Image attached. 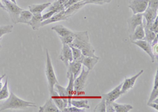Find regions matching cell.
I'll return each instance as SVG.
<instances>
[{
  "mask_svg": "<svg viewBox=\"0 0 158 112\" xmlns=\"http://www.w3.org/2000/svg\"><path fill=\"white\" fill-rule=\"evenodd\" d=\"M69 45L80 49L84 56L97 57L95 54V49L89 43V36L87 31L74 33V40Z\"/></svg>",
  "mask_w": 158,
  "mask_h": 112,
  "instance_id": "1",
  "label": "cell"
},
{
  "mask_svg": "<svg viewBox=\"0 0 158 112\" xmlns=\"http://www.w3.org/2000/svg\"><path fill=\"white\" fill-rule=\"evenodd\" d=\"M36 104L32 102L25 101L24 99H20L13 92H10L9 97L4 103L0 104V111L6 110H17V109H23L27 107H36Z\"/></svg>",
  "mask_w": 158,
  "mask_h": 112,
  "instance_id": "2",
  "label": "cell"
},
{
  "mask_svg": "<svg viewBox=\"0 0 158 112\" xmlns=\"http://www.w3.org/2000/svg\"><path fill=\"white\" fill-rule=\"evenodd\" d=\"M46 77L48 79V89L50 95L54 92V87L56 83H59L57 78H56V73H55L54 68L52 66V59H51L50 54H49L48 51H46Z\"/></svg>",
  "mask_w": 158,
  "mask_h": 112,
  "instance_id": "3",
  "label": "cell"
},
{
  "mask_svg": "<svg viewBox=\"0 0 158 112\" xmlns=\"http://www.w3.org/2000/svg\"><path fill=\"white\" fill-rule=\"evenodd\" d=\"M89 74V70H85L84 67L81 68V74L79 76L74 79V96H78L81 95H84L85 92V88L86 86L87 79H88Z\"/></svg>",
  "mask_w": 158,
  "mask_h": 112,
  "instance_id": "4",
  "label": "cell"
},
{
  "mask_svg": "<svg viewBox=\"0 0 158 112\" xmlns=\"http://www.w3.org/2000/svg\"><path fill=\"white\" fill-rule=\"evenodd\" d=\"M121 87H122V83L119 84L118 86L115 87V89H112L110 92L103 95V97L105 99L107 112H115L113 106H112V103H113L118 98L120 97V96L122 95V93H121Z\"/></svg>",
  "mask_w": 158,
  "mask_h": 112,
  "instance_id": "5",
  "label": "cell"
},
{
  "mask_svg": "<svg viewBox=\"0 0 158 112\" xmlns=\"http://www.w3.org/2000/svg\"><path fill=\"white\" fill-rule=\"evenodd\" d=\"M2 3L5 6L6 10L9 13L10 17L11 20L14 23H18V19L19 18V15L21 12L22 11V9L19 7L17 3L9 1V0H2Z\"/></svg>",
  "mask_w": 158,
  "mask_h": 112,
  "instance_id": "6",
  "label": "cell"
},
{
  "mask_svg": "<svg viewBox=\"0 0 158 112\" xmlns=\"http://www.w3.org/2000/svg\"><path fill=\"white\" fill-rule=\"evenodd\" d=\"M149 0H132L129 3V8L132 10L133 14H142L148 7Z\"/></svg>",
  "mask_w": 158,
  "mask_h": 112,
  "instance_id": "7",
  "label": "cell"
},
{
  "mask_svg": "<svg viewBox=\"0 0 158 112\" xmlns=\"http://www.w3.org/2000/svg\"><path fill=\"white\" fill-rule=\"evenodd\" d=\"M59 58V60L63 62V63L67 67L68 66L70 62L73 61V54H72L71 47L69 44H66V43L63 44V47H62Z\"/></svg>",
  "mask_w": 158,
  "mask_h": 112,
  "instance_id": "8",
  "label": "cell"
},
{
  "mask_svg": "<svg viewBox=\"0 0 158 112\" xmlns=\"http://www.w3.org/2000/svg\"><path fill=\"white\" fill-rule=\"evenodd\" d=\"M143 72H144V70H142L139 71V72H138L136 75L133 76L132 78H125V80H124V82H122V87H121V93H122V95L127 93L128 91L131 90V89L133 88L134 85H135V82H136L137 79L138 78V77H140L141 74H143Z\"/></svg>",
  "mask_w": 158,
  "mask_h": 112,
  "instance_id": "9",
  "label": "cell"
},
{
  "mask_svg": "<svg viewBox=\"0 0 158 112\" xmlns=\"http://www.w3.org/2000/svg\"><path fill=\"white\" fill-rule=\"evenodd\" d=\"M141 24H143L142 14H133L131 17H130L127 19L128 33H129V34H132L135 29Z\"/></svg>",
  "mask_w": 158,
  "mask_h": 112,
  "instance_id": "10",
  "label": "cell"
},
{
  "mask_svg": "<svg viewBox=\"0 0 158 112\" xmlns=\"http://www.w3.org/2000/svg\"><path fill=\"white\" fill-rule=\"evenodd\" d=\"M134 44L137 45L138 47H140L141 49H142L150 57L151 61L152 62H155V56L153 54V51H152V47H151V43H149L148 41L145 40H135V41H131Z\"/></svg>",
  "mask_w": 158,
  "mask_h": 112,
  "instance_id": "11",
  "label": "cell"
},
{
  "mask_svg": "<svg viewBox=\"0 0 158 112\" xmlns=\"http://www.w3.org/2000/svg\"><path fill=\"white\" fill-rule=\"evenodd\" d=\"M68 19H70V18H68L67 15L65 14V10H63L60 11L59 13L52 15L48 19L44 20L41 23V27L47 26V25H49V24L55 23V22H60V21H66L68 20Z\"/></svg>",
  "mask_w": 158,
  "mask_h": 112,
  "instance_id": "12",
  "label": "cell"
},
{
  "mask_svg": "<svg viewBox=\"0 0 158 112\" xmlns=\"http://www.w3.org/2000/svg\"><path fill=\"white\" fill-rule=\"evenodd\" d=\"M68 70H67V78H68L70 74H73L74 78H76L79 75V73L81 70L82 68V63L79 61H74L73 60L69 63L68 66H67Z\"/></svg>",
  "mask_w": 158,
  "mask_h": 112,
  "instance_id": "13",
  "label": "cell"
},
{
  "mask_svg": "<svg viewBox=\"0 0 158 112\" xmlns=\"http://www.w3.org/2000/svg\"><path fill=\"white\" fill-rule=\"evenodd\" d=\"M158 10H154L153 9H150V8L147 7L146 10L144 11L142 14V18H144L146 21V26H145L146 28H149L150 26L152 25V23L153 22L155 18L158 16L157 14Z\"/></svg>",
  "mask_w": 158,
  "mask_h": 112,
  "instance_id": "14",
  "label": "cell"
},
{
  "mask_svg": "<svg viewBox=\"0 0 158 112\" xmlns=\"http://www.w3.org/2000/svg\"><path fill=\"white\" fill-rule=\"evenodd\" d=\"M39 112H59L60 110L58 108V107L56 105V103L53 102L52 97H49L46 100L44 105L42 107H39Z\"/></svg>",
  "mask_w": 158,
  "mask_h": 112,
  "instance_id": "15",
  "label": "cell"
},
{
  "mask_svg": "<svg viewBox=\"0 0 158 112\" xmlns=\"http://www.w3.org/2000/svg\"><path fill=\"white\" fill-rule=\"evenodd\" d=\"M50 96L52 97L53 102L56 103V105L58 107V108L60 110V111H63V109H64L65 107H67V105H68L67 102L65 101L64 99H63L61 96H59V95L58 94L57 92H56L55 89H54V92H52V94L50 95Z\"/></svg>",
  "mask_w": 158,
  "mask_h": 112,
  "instance_id": "16",
  "label": "cell"
},
{
  "mask_svg": "<svg viewBox=\"0 0 158 112\" xmlns=\"http://www.w3.org/2000/svg\"><path fill=\"white\" fill-rule=\"evenodd\" d=\"M145 37V27H144L143 24H141L133 32L132 34L130 35V40L131 41H135V40H143Z\"/></svg>",
  "mask_w": 158,
  "mask_h": 112,
  "instance_id": "17",
  "label": "cell"
},
{
  "mask_svg": "<svg viewBox=\"0 0 158 112\" xmlns=\"http://www.w3.org/2000/svg\"><path fill=\"white\" fill-rule=\"evenodd\" d=\"M44 21L42 18L41 14H32L31 20L28 23V25L32 27V29L34 31H37L41 27V23Z\"/></svg>",
  "mask_w": 158,
  "mask_h": 112,
  "instance_id": "18",
  "label": "cell"
},
{
  "mask_svg": "<svg viewBox=\"0 0 158 112\" xmlns=\"http://www.w3.org/2000/svg\"><path fill=\"white\" fill-rule=\"evenodd\" d=\"M100 58L99 57H86L85 56L84 58L81 61V63L85 67H86L88 70H92L94 69L96 64L98 62Z\"/></svg>",
  "mask_w": 158,
  "mask_h": 112,
  "instance_id": "19",
  "label": "cell"
},
{
  "mask_svg": "<svg viewBox=\"0 0 158 112\" xmlns=\"http://www.w3.org/2000/svg\"><path fill=\"white\" fill-rule=\"evenodd\" d=\"M51 4H52L51 2H45V3L42 4H32L29 6V10L32 14H41L45 9H48L49 7Z\"/></svg>",
  "mask_w": 158,
  "mask_h": 112,
  "instance_id": "20",
  "label": "cell"
},
{
  "mask_svg": "<svg viewBox=\"0 0 158 112\" xmlns=\"http://www.w3.org/2000/svg\"><path fill=\"white\" fill-rule=\"evenodd\" d=\"M84 2L81 1V2H77L76 3L73 4L72 6H70V7H68L67 9L65 10V14L67 15L68 18H71L74 14H76L79 10H81L83 6H85Z\"/></svg>",
  "mask_w": 158,
  "mask_h": 112,
  "instance_id": "21",
  "label": "cell"
},
{
  "mask_svg": "<svg viewBox=\"0 0 158 112\" xmlns=\"http://www.w3.org/2000/svg\"><path fill=\"white\" fill-rule=\"evenodd\" d=\"M52 29L53 31H55L59 35V36H68V35L74 34L73 31L70 30V29L66 28L65 26H62V25H57V26L52 27Z\"/></svg>",
  "mask_w": 158,
  "mask_h": 112,
  "instance_id": "22",
  "label": "cell"
},
{
  "mask_svg": "<svg viewBox=\"0 0 158 112\" xmlns=\"http://www.w3.org/2000/svg\"><path fill=\"white\" fill-rule=\"evenodd\" d=\"M71 105L72 106H74V107H77V108H81V109L90 108L89 105L88 99H72Z\"/></svg>",
  "mask_w": 158,
  "mask_h": 112,
  "instance_id": "23",
  "label": "cell"
},
{
  "mask_svg": "<svg viewBox=\"0 0 158 112\" xmlns=\"http://www.w3.org/2000/svg\"><path fill=\"white\" fill-rule=\"evenodd\" d=\"M32 17V14L31 13L29 10H22L19 15V18L18 19V23H22V24H27L31 20V18Z\"/></svg>",
  "mask_w": 158,
  "mask_h": 112,
  "instance_id": "24",
  "label": "cell"
},
{
  "mask_svg": "<svg viewBox=\"0 0 158 112\" xmlns=\"http://www.w3.org/2000/svg\"><path fill=\"white\" fill-rule=\"evenodd\" d=\"M112 106H113L115 112H128L134 109V107L132 105L119 104V103H115V102L112 103Z\"/></svg>",
  "mask_w": 158,
  "mask_h": 112,
  "instance_id": "25",
  "label": "cell"
},
{
  "mask_svg": "<svg viewBox=\"0 0 158 112\" xmlns=\"http://www.w3.org/2000/svg\"><path fill=\"white\" fill-rule=\"evenodd\" d=\"M158 98V74L157 71L155 75V81H154V85H153V89L151 92L150 96H149V101L148 102H152L155 99Z\"/></svg>",
  "mask_w": 158,
  "mask_h": 112,
  "instance_id": "26",
  "label": "cell"
},
{
  "mask_svg": "<svg viewBox=\"0 0 158 112\" xmlns=\"http://www.w3.org/2000/svg\"><path fill=\"white\" fill-rule=\"evenodd\" d=\"M10 96L9 89H8V78H6L5 83L1 89H0V100L7 99Z\"/></svg>",
  "mask_w": 158,
  "mask_h": 112,
  "instance_id": "27",
  "label": "cell"
},
{
  "mask_svg": "<svg viewBox=\"0 0 158 112\" xmlns=\"http://www.w3.org/2000/svg\"><path fill=\"white\" fill-rule=\"evenodd\" d=\"M70 47H71L72 54H73V60H74V61H79L81 62V61H82L85 56L81 53V50L75 47H73V46H70Z\"/></svg>",
  "mask_w": 158,
  "mask_h": 112,
  "instance_id": "28",
  "label": "cell"
},
{
  "mask_svg": "<svg viewBox=\"0 0 158 112\" xmlns=\"http://www.w3.org/2000/svg\"><path fill=\"white\" fill-rule=\"evenodd\" d=\"M144 27H145V26H144ZM156 36H157V34H155L153 31H151L149 29L145 27V37H144L143 40H146V41H148L149 43H151Z\"/></svg>",
  "mask_w": 158,
  "mask_h": 112,
  "instance_id": "29",
  "label": "cell"
},
{
  "mask_svg": "<svg viewBox=\"0 0 158 112\" xmlns=\"http://www.w3.org/2000/svg\"><path fill=\"white\" fill-rule=\"evenodd\" d=\"M13 29H14V27H13L12 26H10V25L0 26V39H1V37H2V36H4V35L12 33Z\"/></svg>",
  "mask_w": 158,
  "mask_h": 112,
  "instance_id": "30",
  "label": "cell"
},
{
  "mask_svg": "<svg viewBox=\"0 0 158 112\" xmlns=\"http://www.w3.org/2000/svg\"><path fill=\"white\" fill-rule=\"evenodd\" d=\"M85 5L87 4H96V5H104L105 3H109L111 0H84L82 1Z\"/></svg>",
  "mask_w": 158,
  "mask_h": 112,
  "instance_id": "31",
  "label": "cell"
},
{
  "mask_svg": "<svg viewBox=\"0 0 158 112\" xmlns=\"http://www.w3.org/2000/svg\"><path fill=\"white\" fill-rule=\"evenodd\" d=\"M106 111V103H105V99L102 96L101 103L97 105V107L94 110V112H105Z\"/></svg>",
  "mask_w": 158,
  "mask_h": 112,
  "instance_id": "32",
  "label": "cell"
},
{
  "mask_svg": "<svg viewBox=\"0 0 158 112\" xmlns=\"http://www.w3.org/2000/svg\"><path fill=\"white\" fill-rule=\"evenodd\" d=\"M59 38L61 40V42L63 44H64V43H66V44H70L74 40V34L68 35V36H59Z\"/></svg>",
  "mask_w": 158,
  "mask_h": 112,
  "instance_id": "33",
  "label": "cell"
},
{
  "mask_svg": "<svg viewBox=\"0 0 158 112\" xmlns=\"http://www.w3.org/2000/svg\"><path fill=\"white\" fill-rule=\"evenodd\" d=\"M63 112H85V109L77 108V107H74V106H70V107H65L63 110Z\"/></svg>",
  "mask_w": 158,
  "mask_h": 112,
  "instance_id": "34",
  "label": "cell"
},
{
  "mask_svg": "<svg viewBox=\"0 0 158 112\" xmlns=\"http://www.w3.org/2000/svg\"><path fill=\"white\" fill-rule=\"evenodd\" d=\"M148 29H150L151 31H153L155 34H157L158 33V16L155 18L153 22L150 26V27L148 28Z\"/></svg>",
  "mask_w": 158,
  "mask_h": 112,
  "instance_id": "35",
  "label": "cell"
},
{
  "mask_svg": "<svg viewBox=\"0 0 158 112\" xmlns=\"http://www.w3.org/2000/svg\"><path fill=\"white\" fill-rule=\"evenodd\" d=\"M148 7L154 10H158V0H149Z\"/></svg>",
  "mask_w": 158,
  "mask_h": 112,
  "instance_id": "36",
  "label": "cell"
},
{
  "mask_svg": "<svg viewBox=\"0 0 158 112\" xmlns=\"http://www.w3.org/2000/svg\"><path fill=\"white\" fill-rule=\"evenodd\" d=\"M78 2V0H68L67 2H65L64 4H63V6H64V9H67L68 7H70V6H72L73 4L76 3V2Z\"/></svg>",
  "mask_w": 158,
  "mask_h": 112,
  "instance_id": "37",
  "label": "cell"
},
{
  "mask_svg": "<svg viewBox=\"0 0 158 112\" xmlns=\"http://www.w3.org/2000/svg\"><path fill=\"white\" fill-rule=\"evenodd\" d=\"M151 47H152V51H153V54L156 58H157L158 54V43H155V44H151Z\"/></svg>",
  "mask_w": 158,
  "mask_h": 112,
  "instance_id": "38",
  "label": "cell"
},
{
  "mask_svg": "<svg viewBox=\"0 0 158 112\" xmlns=\"http://www.w3.org/2000/svg\"><path fill=\"white\" fill-rule=\"evenodd\" d=\"M147 105L149 107H153V108L156 109V110H158V103H156L154 101H152V102H148Z\"/></svg>",
  "mask_w": 158,
  "mask_h": 112,
  "instance_id": "39",
  "label": "cell"
},
{
  "mask_svg": "<svg viewBox=\"0 0 158 112\" xmlns=\"http://www.w3.org/2000/svg\"><path fill=\"white\" fill-rule=\"evenodd\" d=\"M0 7H1V9H3L4 10H6V7L5 6L3 5V3H2V2L0 0Z\"/></svg>",
  "mask_w": 158,
  "mask_h": 112,
  "instance_id": "40",
  "label": "cell"
},
{
  "mask_svg": "<svg viewBox=\"0 0 158 112\" xmlns=\"http://www.w3.org/2000/svg\"><path fill=\"white\" fill-rule=\"evenodd\" d=\"M5 77H6V74H4L3 75H2V76L0 77V84L2 83V80L3 79V78H5Z\"/></svg>",
  "mask_w": 158,
  "mask_h": 112,
  "instance_id": "41",
  "label": "cell"
},
{
  "mask_svg": "<svg viewBox=\"0 0 158 112\" xmlns=\"http://www.w3.org/2000/svg\"><path fill=\"white\" fill-rule=\"evenodd\" d=\"M2 86H3V84H2V83H1V84H0V89H2Z\"/></svg>",
  "mask_w": 158,
  "mask_h": 112,
  "instance_id": "42",
  "label": "cell"
},
{
  "mask_svg": "<svg viewBox=\"0 0 158 112\" xmlns=\"http://www.w3.org/2000/svg\"><path fill=\"white\" fill-rule=\"evenodd\" d=\"M1 42H2V39H0V50H1V47H2V46H1Z\"/></svg>",
  "mask_w": 158,
  "mask_h": 112,
  "instance_id": "43",
  "label": "cell"
},
{
  "mask_svg": "<svg viewBox=\"0 0 158 112\" xmlns=\"http://www.w3.org/2000/svg\"><path fill=\"white\" fill-rule=\"evenodd\" d=\"M10 1H11V2H15V3H16V0H10Z\"/></svg>",
  "mask_w": 158,
  "mask_h": 112,
  "instance_id": "44",
  "label": "cell"
},
{
  "mask_svg": "<svg viewBox=\"0 0 158 112\" xmlns=\"http://www.w3.org/2000/svg\"><path fill=\"white\" fill-rule=\"evenodd\" d=\"M81 1H84V0H78V2H81Z\"/></svg>",
  "mask_w": 158,
  "mask_h": 112,
  "instance_id": "45",
  "label": "cell"
},
{
  "mask_svg": "<svg viewBox=\"0 0 158 112\" xmlns=\"http://www.w3.org/2000/svg\"><path fill=\"white\" fill-rule=\"evenodd\" d=\"M0 8H1V7H0Z\"/></svg>",
  "mask_w": 158,
  "mask_h": 112,
  "instance_id": "46",
  "label": "cell"
}]
</instances>
